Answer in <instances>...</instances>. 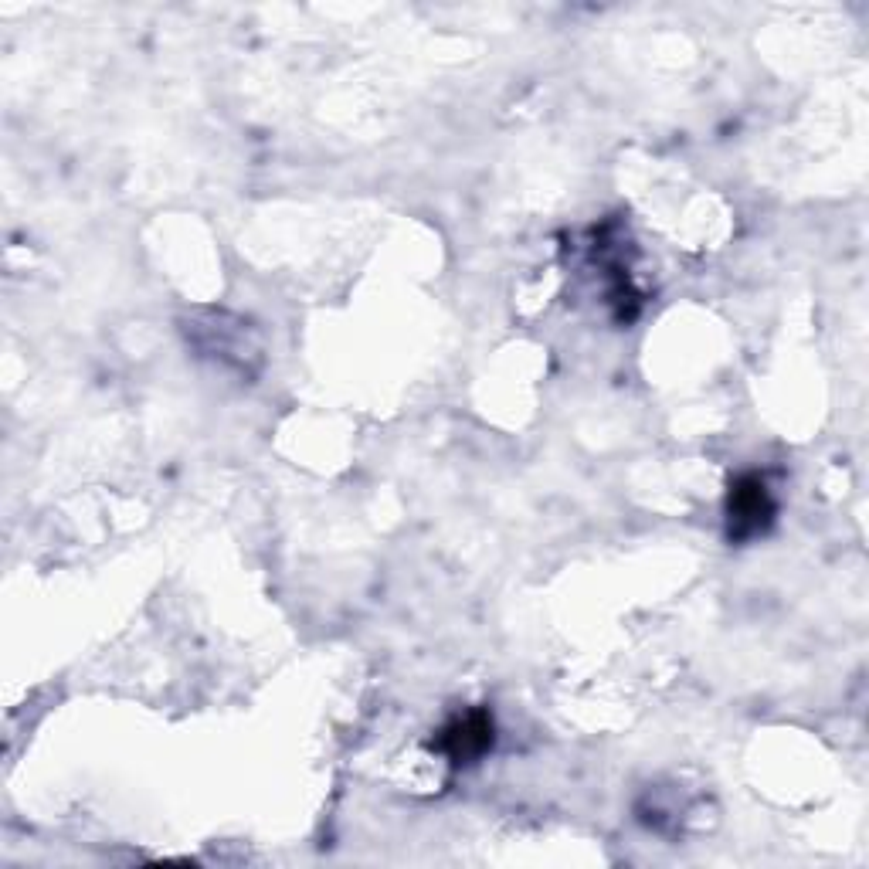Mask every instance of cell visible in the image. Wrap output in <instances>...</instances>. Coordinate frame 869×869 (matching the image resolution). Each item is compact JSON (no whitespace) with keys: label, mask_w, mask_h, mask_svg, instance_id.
Instances as JSON below:
<instances>
[{"label":"cell","mask_w":869,"mask_h":869,"mask_svg":"<svg viewBox=\"0 0 869 869\" xmlns=\"http://www.w3.org/2000/svg\"><path fill=\"white\" fill-rule=\"evenodd\" d=\"M730 520L737 523V527H744V523H751V530H757L761 527L764 520H768V513H771V506H768V496H764V486L761 483H754L751 486V496H744L741 489H737V496H734V503H730Z\"/></svg>","instance_id":"obj_1"}]
</instances>
